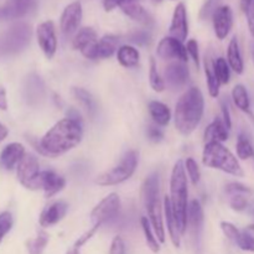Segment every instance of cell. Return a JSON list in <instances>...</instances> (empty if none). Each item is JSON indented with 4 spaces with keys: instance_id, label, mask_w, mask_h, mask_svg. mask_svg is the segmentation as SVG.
Instances as JSON below:
<instances>
[{
    "instance_id": "680465c9",
    "label": "cell",
    "mask_w": 254,
    "mask_h": 254,
    "mask_svg": "<svg viewBox=\"0 0 254 254\" xmlns=\"http://www.w3.org/2000/svg\"><path fill=\"white\" fill-rule=\"evenodd\" d=\"M251 2H252V0H241V9L246 12L247 11L248 6L251 5Z\"/></svg>"
},
{
    "instance_id": "9c48e42d",
    "label": "cell",
    "mask_w": 254,
    "mask_h": 254,
    "mask_svg": "<svg viewBox=\"0 0 254 254\" xmlns=\"http://www.w3.org/2000/svg\"><path fill=\"white\" fill-rule=\"evenodd\" d=\"M36 37L40 49L47 59H52L57 51V36L52 20L41 22L36 29Z\"/></svg>"
},
{
    "instance_id": "60d3db41",
    "label": "cell",
    "mask_w": 254,
    "mask_h": 254,
    "mask_svg": "<svg viewBox=\"0 0 254 254\" xmlns=\"http://www.w3.org/2000/svg\"><path fill=\"white\" fill-rule=\"evenodd\" d=\"M250 196L247 195H235L230 197V206L236 212H245L250 206Z\"/></svg>"
},
{
    "instance_id": "b9f144b4",
    "label": "cell",
    "mask_w": 254,
    "mask_h": 254,
    "mask_svg": "<svg viewBox=\"0 0 254 254\" xmlns=\"http://www.w3.org/2000/svg\"><path fill=\"white\" fill-rule=\"evenodd\" d=\"M225 192L231 197V196H235V195L251 196L252 195L253 191H252V189H250L248 186L243 185V184H241V183H230L226 185Z\"/></svg>"
},
{
    "instance_id": "c3c4849f",
    "label": "cell",
    "mask_w": 254,
    "mask_h": 254,
    "mask_svg": "<svg viewBox=\"0 0 254 254\" xmlns=\"http://www.w3.org/2000/svg\"><path fill=\"white\" fill-rule=\"evenodd\" d=\"M221 0H207V1L203 4L202 9L200 11V17L201 19H207L208 16L213 14L216 9L218 7V4H220Z\"/></svg>"
},
{
    "instance_id": "6da1fadb",
    "label": "cell",
    "mask_w": 254,
    "mask_h": 254,
    "mask_svg": "<svg viewBox=\"0 0 254 254\" xmlns=\"http://www.w3.org/2000/svg\"><path fill=\"white\" fill-rule=\"evenodd\" d=\"M82 138L83 126L68 118H64L42 136L36 149L44 155L56 158L76 148L82 141Z\"/></svg>"
},
{
    "instance_id": "8992f818",
    "label": "cell",
    "mask_w": 254,
    "mask_h": 254,
    "mask_svg": "<svg viewBox=\"0 0 254 254\" xmlns=\"http://www.w3.org/2000/svg\"><path fill=\"white\" fill-rule=\"evenodd\" d=\"M31 40V27L25 22L12 25L2 37L0 49L4 54H19L27 47Z\"/></svg>"
},
{
    "instance_id": "603a6c76",
    "label": "cell",
    "mask_w": 254,
    "mask_h": 254,
    "mask_svg": "<svg viewBox=\"0 0 254 254\" xmlns=\"http://www.w3.org/2000/svg\"><path fill=\"white\" fill-rule=\"evenodd\" d=\"M164 213H165L166 225H168V232H169V236H170L171 242H173V245L175 246L176 248H179L180 247L183 232H181L179 221L178 218H176L175 213H174L173 207H171V202L169 196H165V198H164Z\"/></svg>"
},
{
    "instance_id": "8fae6325",
    "label": "cell",
    "mask_w": 254,
    "mask_h": 254,
    "mask_svg": "<svg viewBox=\"0 0 254 254\" xmlns=\"http://www.w3.org/2000/svg\"><path fill=\"white\" fill-rule=\"evenodd\" d=\"M156 54L160 59L169 60V61H180L186 64L188 62V51L186 46L179 40L174 37H164L158 45Z\"/></svg>"
},
{
    "instance_id": "bcb514c9",
    "label": "cell",
    "mask_w": 254,
    "mask_h": 254,
    "mask_svg": "<svg viewBox=\"0 0 254 254\" xmlns=\"http://www.w3.org/2000/svg\"><path fill=\"white\" fill-rule=\"evenodd\" d=\"M186 51H188V54L190 55V57L198 68V66H200V52H198L197 41L196 40H189L188 44H186Z\"/></svg>"
},
{
    "instance_id": "7402d4cb",
    "label": "cell",
    "mask_w": 254,
    "mask_h": 254,
    "mask_svg": "<svg viewBox=\"0 0 254 254\" xmlns=\"http://www.w3.org/2000/svg\"><path fill=\"white\" fill-rule=\"evenodd\" d=\"M145 210L148 212V218L150 221V225L153 227L156 238L160 243H165V227H164L163 208H161L160 201H153L145 206Z\"/></svg>"
},
{
    "instance_id": "d6a6232c",
    "label": "cell",
    "mask_w": 254,
    "mask_h": 254,
    "mask_svg": "<svg viewBox=\"0 0 254 254\" xmlns=\"http://www.w3.org/2000/svg\"><path fill=\"white\" fill-rule=\"evenodd\" d=\"M232 99L236 107L245 113H251V99L247 88L243 84H236L232 89Z\"/></svg>"
},
{
    "instance_id": "52a82bcc",
    "label": "cell",
    "mask_w": 254,
    "mask_h": 254,
    "mask_svg": "<svg viewBox=\"0 0 254 254\" xmlns=\"http://www.w3.org/2000/svg\"><path fill=\"white\" fill-rule=\"evenodd\" d=\"M40 163L39 159L32 154L26 153L16 168L17 180L24 188L29 190H40Z\"/></svg>"
},
{
    "instance_id": "f5cc1de1",
    "label": "cell",
    "mask_w": 254,
    "mask_h": 254,
    "mask_svg": "<svg viewBox=\"0 0 254 254\" xmlns=\"http://www.w3.org/2000/svg\"><path fill=\"white\" fill-rule=\"evenodd\" d=\"M128 0H103V7L106 11H112L116 7H121Z\"/></svg>"
},
{
    "instance_id": "be15d7a7",
    "label": "cell",
    "mask_w": 254,
    "mask_h": 254,
    "mask_svg": "<svg viewBox=\"0 0 254 254\" xmlns=\"http://www.w3.org/2000/svg\"><path fill=\"white\" fill-rule=\"evenodd\" d=\"M156 1H160V0H156Z\"/></svg>"
},
{
    "instance_id": "f546056e",
    "label": "cell",
    "mask_w": 254,
    "mask_h": 254,
    "mask_svg": "<svg viewBox=\"0 0 254 254\" xmlns=\"http://www.w3.org/2000/svg\"><path fill=\"white\" fill-rule=\"evenodd\" d=\"M141 200L144 206L149 205L153 201L159 200V175L158 174H151L144 181L141 186Z\"/></svg>"
},
{
    "instance_id": "44dd1931",
    "label": "cell",
    "mask_w": 254,
    "mask_h": 254,
    "mask_svg": "<svg viewBox=\"0 0 254 254\" xmlns=\"http://www.w3.org/2000/svg\"><path fill=\"white\" fill-rule=\"evenodd\" d=\"M26 151L22 144L20 143H11L7 144L0 153V166L4 170L11 171L15 168H17L21 159L24 158Z\"/></svg>"
},
{
    "instance_id": "f907efd6",
    "label": "cell",
    "mask_w": 254,
    "mask_h": 254,
    "mask_svg": "<svg viewBox=\"0 0 254 254\" xmlns=\"http://www.w3.org/2000/svg\"><path fill=\"white\" fill-rule=\"evenodd\" d=\"M146 136H148L149 140L153 141V143H159V141L163 140L164 133L163 130L159 128V126L155 124V126H149L148 128H146Z\"/></svg>"
},
{
    "instance_id": "5b68a950",
    "label": "cell",
    "mask_w": 254,
    "mask_h": 254,
    "mask_svg": "<svg viewBox=\"0 0 254 254\" xmlns=\"http://www.w3.org/2000/svg\"><path fill=\"white\" fill-rule=\"evenodd\" d=\"M136 166H138V153L135 150L128 151L118 165L97 176L96 184L99 186L119 185L133 176Z\"/></svg>"
},
{
    "instance_id": "2e32d148",
    "label": "cell",
    "mask_w": 254,
    "mask_h": 254,
    "mask_svg": "<svg viewBox=\"0 0 254 254\" xmlns=\"http://www.w3.org/2000/svg\"><path fill=\"white\" fill-rule=\"evenodd\" d=\"M36 6V0H7L0 7V19L14 20L26 16Z\"/></svg>"
},
{
    "instance_id": "7a4b0ae2",
    "label": "cell",
    "mask_w": 254,
    "mask_h": 254,
    "mask_svg": "<svg viewBox=\"0 0 254 254\" xmlns=\"http://www.w3.org/2000/svg\"><path fill=\"white\" fill-rule=\"evenodd\" d=\"M203 112H205V98L202 92L197 87H191L176 103L175 114H174L176 129L183 135H190L200 124Z\"/></svg>"
},
{
    "instance_id": "484cf974",
    "label": "cell",
    "mask_w": 254,
    "mask_h": 254,
    "mask_svg": "<svg viewBox=\"0 0 254 254\" xmlns=\"http://www.w3.org/2000/svg\"><path fill=\"white\" fill-rule=\"evenodd\" d=\"M230 129L226 127L225 122L222 118H215V121L206 128L205 130V143H223L228 139L230 134H228Z\"/></svg>"
},
{
    "instance_id": "94428289",
    "label": "cell",
    "mask_w": 254,
    "mask_h": 254,
    "mask_svg": "<svg viewBox=\"0 0 254 254\" xmlns=\"http://www.w3.org/2000/svg\"><path fill=\"white\" fill-rule=\"evenodd\" d=\"M66 254H81V252H79V250H78V248H76V247H72V248H69L68 251H67Z\"/></svg>"
},
{
    "instance_id": "3957f363",
    "label": "cell",
    "mask_w": 254,
    "mask_h": 254,
    "mask_svg": "<svg viewBox=\"0 0 254 254\" xmlns=\"http://www.w3.org/2000/svg\"><path fill=\"white\" fill-rule=\"evenodd\" d=\"M189 186L186 176L185 164L179 160L175 164L170 179V202L174 213L180 225L183 236L188 230V210H189Z\"/></svg>"
},
{
    "instance_id": "ac0fdd59",
    "label": "cell",
    "mask_w": 254,
    "mask_h": 254,
    "mask_svg": "<svg viewBox=\"0 0 254 254\" xmlns=\"http://www.w3.org/2000/svg\"><path fill=\"white\" fill-rule=\"evenodd\" d=\"M170 36L174 39L179 40V41L184 42L188 39L189 35V22H188V11H186L185 4L180 2L176 5L175 10L173 14V20H171L170 29Z\"/></svg>"
},
{
    "instance_id": "74e56055",
    "label": "cell",
    "mask_w": 254,
    "mask_h": 254,
    "mask_svg": "<svg viewBox=\"0 0 254 254\" xmlns=\"http://www.w3.org/2000/svg\"><path fill=\"white\" fill-rule=\"evenodd\" d=\"M149 82H150L151 88L155 92H163L165 89V82H164V78H161L160 74H159L158 68H156L155 60H150V72H149Z\"/></svg>"
},
{
    "instance_id": "d590c367",
    "label": "cell",
    "mask_w": 254,
    "mask_h": 254,
    "mask_svg": "<svg viewBox=\"0 0 254 254\" xmlns=\"http://www.w3.org/2000/svg\"><path fill=\"white\" fill-rule=\"evenodd\" d=\"M50 237L45 231H39L37 232V236L32 240L27 241L26 247H27V252L29 254H42L44 253L45 248L47 247L49 245Z\"/></svg>"
},
{
    "instance_id": "30bf717a",
    "label": "cell",
    "mask_w": 254,
    "mask_h": 254,
    "mask_svg": "<svg viewBox=\"0 0 254 254\" xmlns=\"http://www.w3.org/2000/svg\"><path fill=\"white\" fill-rule=\"evenodd\" d=\"M82 16H83V10L79 1H73L67 5L64 9L60 19V27L64 36H71L76 34L81 25Z\"/></svg>"
},
{
    "instance_id": "6f0895ef",
    "label": "cell",
    "mask_w": 254,
    "mask_h": 254,
    "mask_svg": "<svg viewBox=\"0 0 254 254\" xmlns=\"http://www.w3.org/2000/svg\"><path fill=\"white\" fill-rule=\"evenodd\" d=\"M246 212H247L248 215L251 216V217L254 218V198H253V200H251L250 206H248V208H247V211H246Z\"/></svg>"
},
{
    "instance_id": "7dc6e473",
    "label": "cell",
    "mask_w": 254,
    "mask_h": 254,
    "mask_svg": "<svg viewBox=\"0 0 254 254\" xmlns=\"http://www.w3.org/2000/svg\"><path fill=\"white\" fill-rule=\"evenodd\" d=\"M99 227H101V225H93V227L91 228V230H88L87 232H84L83 235L81 236V237H78V240L74 242L73 247L78 248V250H81V247H83L84 245H86L87 242H88L89 240H91L92 237H93L94 235L97 233V231L99 230Z\"/></svg>"
},
{
    "instance_id": "4fadbf2b",
    "label": "cell",
    "mask_w": 254,
    "mask_h": 254,
    "mask_svg": "<svg viewBox=\"0 0 254 254\" xmlns=\"http://www.w3.org/2000/svg\"><path fill=\"white\" fill-rule=\"evenodd\" d=\"M119 39L114 35H104L89 50H87L83 56L88 60H106L113 56L118 51Z\"/></svg>"
},
{
    "instance_id": "277c9868",
    "label": "cell",
    "mask_w": 254,
    "mask_h": 254,
    "mask_svg": "<svg viewBox=\"0 0 254 254\" xmlns=\"http://www.w3.org/2000/svg\"><path fill=\"white\" fill-rule=\"evenodd\" d=\"M202 163L207 168L221 170L236 178H243L245 171L238 159L222 143H207L202 151Z\"/></svg>"
},
{
    "instance_id": "11a10c76",
    "label": "cell",
    "mask_w": 254,
    "mask_h": 254,
    "mask_svg": "<svg viewBox=\"0 0 254 254\" xmlns=\"http://www.w3.org/2000/svg\"><path fill=\"white\" fill-rule=\"evenodd\" d=\"M0 109H1V111H6L7 109L6 91H5V88L1 84H0Z\"/></svg>"
},
{
    "instance_id": "7bdbcfd3",
    "label": "cell",
    "mask_w": 254,
    "mask_h": 254,
    "mask_svg": "<svg viewBox=\"0 0 254 254\" xmlns=\"http://www.w3.org/2000/svg\"><path fill=\"white\" fill-rule=\"evenodd\" d=\"M240 250L245 251V252H251L254 253V238L252 236H250L248 233H246L245 231H241V235L238 237V240L235 243Z\"/></svg>"
},
{
    "instance_id": "ab89813d",
    "label": "cell",
    "mask_w": 254,
    "mask_h": 254,
    "mask_svg": "<svg viewBox=\"0 0 254 254\" xmlns=\"http://www.w3.org/2000/svg\"><path fill=\"white\" fill-rule=\"evenodd\" d=\"M184 164H185V170L188 171V175L190 178L191 183L193 185H197L201 179V171L198 164L192 158H188Z\"/></svg>"
},
{
    "instance_id": "836d02e7",
    "label": "cell",
    "mask_w": 254,
    "mask_h": 254,
    "mask_svg": "<svg viewBox=\"0 0 254 254\" xmlns=\"http://www.w3.org/2000/svg\"><path fill=\"white\" fill-rule=\"evenodd\" d=\"M236 150H237V156L241 160H248V159L254 158V146L251 141V138L245 131H241L238 134Z\"/></svg>"
},
{
    "instance_id": "6125c7cd",
    "label": "cell",
    "mask_w": 254,
    "mask_h": 254,
    "mask_svg": "<svg viewBox=\"0 0 254 254\" xmlns=\"http://www.w3.org/2000/svg\"><path fill=\"white\" fill-rule=\"evenodd\" d=\"M251 55H252V61L254 64V39L252 40V42H251Z\"/></svg>"
},
{
    "instance_id": "1f68e13d",
    "label": "cell",
    "mask_w": 254,
    "mask_h": 254,
    "mask_svg": "<svg viewBox=\"0 0 254 254\" xmlns=\"http://www.w3.org/2000/svg\"><path fill=\"white\" fill-rule=\"evenodd\" d=\"M72 93H73L74 98L84 107V109L87 111L88 116L91 118H94L97 113V104L94 98L92 97V94L89 93L88 91H86L84 88H81V87H74L72 89Z\"/></svg>"
},
{
    "instance_id": "91938a15",
    "label": "cell",
    "mask_w": 254,
    "mask_h": 254,
    "mask_svg": "<svg viewBox=\"0 0 254 254\" xmlns=\"http://www.w3.org/2000/svg\"><path fill=\"white\" fill-rule=\"evenodd\" d=\"M243 231H245L246 233H248L250 236H252V237L254 238V222L251 223V225H248Z\"/></svg>"
},
{
    "instance_id": "db71d44e",
    "label": "cell",
    "mask_w": 254,
    "mask_h": 254,
    "mask_svg": "<svg viewBox=\"0 0 254 254\" xmlns=\"http://www.w3.org/2000/svg\"><path fill=\"white\" fill-rule=\"evenodd\" d=\"M66 118L71 119V121H73V122H76V123L82 124V126H83V122H82L81 114L78 113V111H77V109L69 108L68 111L66 112Z\"/></svg>"
},
{
    "instance_id": "7c38bea8",
    "label": "cell",
    "mask_w": 254,
    "mask_h": 254,
    "mask_svg": "<svg viewBox=\"0 0 254 254\" xmlns=\"http://www.w3.org/2000/svg\"><path fill=\"white\" fill-rule=\"evenodd\" d=\"M189 68L186 64L180 61H173L165 67L164 71V82L173 91H179L186 86L189 82Z\"/></svg>"
},
{
    "instance_id": "681fc988",
    "label": "cell",
    "mask_w": 254,
    "mask_h": 254,
    "mask_svg": "<svg viewBox=\"0 0 254 254\" xmlns=\"http://www.w3.org/2000/svg\"><path fill=\"white\" fill-rule=\"evenodd\" d=\"M109 254H127L126 242L121 236H117L113 238L111 248H109Z\"/></svg>"
},
{
    "instance_id": "cb8c5ba5",
    "label": "cell",
    "mask_w": 254,
    "mask_h": 254,
    "mask_svg": "<svg viewBox=\"0 0 254 254\" xmlns=\"http://www.w3.org/2000/svg\"><path fill=\"white\" fill-rule=\"evenodd\" d=\"M121 9L127 16H129L139 24L145 25V26H151L154 24L153 16L136 0H128L122 5Z\"/></svg>"
},
{
    "instance_id": "e7e4bbea",
    "label": "cell",
    "mask_w": 254,
    "mask_h": 254,
    "mask_svg": "<svg viewBox=\"0 0 254 254\" xmlns=\"http://www.w3.org/2000/svg\"><path fill=\"white\" fill-rule=\"evenodd\" d=\"M253 159H254V158H253Z\"/></svg>"
},
{
    "instance_id": "4316f807",
    "label": "cell",
    "mask_w": 254,
    "mask_h": 254,
    "mask_svg": "<svg viewBox=\"0 0 254 254\" xmlns=\"http://www.w3.org/2000/svg\"><path fill=\"white\" fill-rule=\"evenodd\" d=\"M227 62L231 69L237 74H242L245 72V62H243L242 54L240 50L237 37H232L227 49Z\"/></svg>"
},
{
    "instance_id": "ee69618b",
    "label": "cell",
    "mask_w": 254,
    "mask_h": 254,
    "mask_svg": "<svg viewBox=\"0 0 254 254\" xmlns=\"http://www.w3.org/2000/svg\"><path fill=\"white\" fill-rule=\"evenodd\" d=\"M128 39L129 41H131L133 44L144 46V45H148L149 42H150L151 36L148 31H144V30H136V31H133L131 34H129Z\"/></svg>"
},
{
    "instance_id": "e575fe53",
    "label": "cell",
    "mask_w": 254,
    "mask_h": 254,
    "mask_svg": "<svg viewBox=\"0 0 254 254\" xmlns=\"http://www.w3.org/2000/svg\"><path fill=\"white\" fill-rule=\"evenodd\" d=\"M140 225H141V228H143L144 237H145L148 248L153 253H159V251H160V245H159L158 238H156L155 233H154L153 227H151L149 218L148 217H141Z\"/></svg>"
},
{
    "instance_id": "ffe728a7",
    "label": "cell",
    "mask_w": 254,
    "mask_h": 254,
    "mask_svg": "<svg viewBox=\"0 0 254 254\" xmlns=\"http://www.w3.org/2000/svg\"><path fill=\"white\" fill-rule=\"evenodd\" d=\"M67 210H68V205L64 201H56L51 203L45 207L40 215V226L42 228H49L57 225L66 216Z\"/></svg>"
},
{
    "instance_id": "f1b7e54d",
    "label": "cell",
    "mask_w": 254,
    "mask_h": 254,
    "mask_svg": "<svg viewBox=\"0 0 254 254\" xmlns=\"http://www.w3.org/2000/svg\"><path fill=\"white\" fill-rule=\"evenodd\" d=\"M117 60L126 68H135L139 64L140 54L138 49L130 45H123L117 51Z\"/></svg>"
},
{
    "instance_id": "4dcf8cb0",
    "label": "cell",
    "mask_w": 254,
    "mask_h": 254,
    "mask_svg": "<svg viewBox=\"0 0 254 254\" xmlns=\"http://www.w3.org/2000/svg\"><path fill=\"white\" fill-rule=\"evenodd\" d=\"M205 73H206V82H207L208 93H210L211 97L216 98V97H218V94H220L221 83L215 73V68H213V60L211 56H206Z\"/></svg>"
},
{
    "instance_id": "e0dca14e",
    "label": "cell",
    "mask_w": 254,
    "mask_h": 254,
    "mask_svg": "<svg viewBox=\"0 0 254 254\" xmlns=\"http://www.w3.org/2000/svg\"><path fill=\"white\" fill-rule=\"evenodd\" d=\"M24 98L30 106H37L45 97V83L41 77L36 73H31L24 82Z\"/></svg>"
},
{
    "instance_id": "f35d334b",
    "label": "cell",
    "mask_w": 254,
    "mask_h": 254,
    "mask_svg": "<svg viewBox=\"0 0 254 254\" xmlns=\"http://www.w3.org/2000/svg\"><path fill=\"white\" fill-rule=\"evenodd\" d=\"M14 225V217L9 211H4L0 213V243L5 238V236L10 232Z\"/></svg>"
},
{
    "instance_id": "5bb4252c",
    "label": "cell",
    "mask_w": 254,
    "mask_h": 254,
    "mask_svg": "<svg viewBox=\"0 0 254 254\" xmlns=\"http://www.w3.org/2000/svg\"><path fill=\"white\" fill-rule=\"evenodd\" d=\"M212 22L215 35L218 40H225L233 26V12L228 5H221L213 11Z\"/></svg>"
},
{
    "instance_id": "d4e9b609",
    "label": "cell",
    "mask_w": 254,
    "mask_h": 254,
    "mask_svg": "<svg viewBox=\"0 0 254 254\" xmlns=\"http://www.w3.org/2000/svg\"><path fill=\"white\" fill-rule=\"evenodd\" d=\"M98 41L97 39V32L92 27H82L74 34L73 40H72V46L74 50H78L82 55L91 49L96 42Z\"/></svg>"
},
{
    "instance_id": "f6af8a7d",
    "label": "cell",
    "mask_w": 254,
    "mask_h": 254,
    "mask_svg": "<svg viewBox=\"0 0 254 254\" xmlns=\"http://www.w3.org/2000/svg\"><path fill=\"white\" fill-rule=\"evenodd\" d=\"M221 230H222L223 235L228 238L230 241H232L233 243H236V241L238 240L241 235V231L236 227L233 223L227 222V221H223L221 222Z\"/></svg>"
},
{
    "instance_id": "9f6ffc18",
    "label": "cell",
    "mask_w": 254,
    "mask_h": 254,
    "mask_svg": "<svg viewBox=\"0 0 254 254\" xmlns=\"http://www.w3.org/2000/svg\"><path fill=\"white\" fill-rule=\"evenodd\" d=\"M7 134H9V130H7L6 127H5L2 123H0V143L6 139Z\"/></svg>"
},
{
    "instance_id": "d6986e66",
    "label": "cell",
    "mask_w": 254,
    "mask_h": 254,
    "mask_svg": "<svg viewBox=\"0 0 254 254\" xmlns=\"http://www.w3.org/2000/svg\"><path fill=\"white\" fill-rule=\"evenodd\" d=\"M40 190L44 191L47 198L54 197L59 192H61L66 186V180L61 175L56 174L52 170L41 171L39 178Z\"/></svg>"
},
{
    "instance_id": "ba28073f",
    "label": "cell",
    "mask_w": 254,
    "mask_h": 254,
    "mask_svg": "<svg viewBox=\"0 0 254 254\" xmlns=\"http://www.w3.org/2000/svg\"><path fill=\"white\" fill-rule=\"evenodd\" d=\"M121 198L116 192L106 196L91 212V221L93 225L102 226L116 218L121 210Z\"/></svg>"
},
{
    "instance_id": "83f0119b",
    "label": "cell",
    "mask_w": 254,
    "mask_h": 254,
    "mask_svg": "<svg viewBox=\"0 0 254 254\" xmlns=\"http://www.w3.org/2000/svg\"><path fill=\"white\" fill-rule=\"evenodd\" d=\"M149 113L154 123L159 127H165L171 121V112L166 104L159 101H151L148 106Z\"/></svg>"
},
{
    "instance_id": "816d5d0a",
    "label": "cell",
    "mask_w": 254,
    "mask_h": 254,
    "mask_svg": "<svg viewBox=\"0 0 254 254\" xmlns=\"http://www.w3.org/2000/svg\"><path fill=\"white\" fill-rule=\"evenodd\" d=\"M221 111H222V119L225 122L226 127L228 129L232 128V119H231V113H230V106H228V101L226 98L221 99Z\"/></svg>"
},
{
    "instance_id": "9a60e30c",
    "label": "cell",
    "mask_w": 254,
    "mask_h": 254,
    "mask_svg": "<svg viewBox=\"0 0 254 254\" xmlns=\"http://www.w3.org/2000/svg\"><path fill=\"white\" fill-rule=\"evenodd\" d=\"M188 228L191 238L196 246L200 245L203 231V208L200 201L192 200L189 203L188 210Z\"/></svg>"
},
{
    "instance_id": "8d00e7d4",
    "label": "cell",
    "mask_w": 254,
    "mask_h": 254,
    "mask_svg": "<svg viewBox=\"0 0 254 254\" xmlns=\"http://www.w3.org/2000/svg\"><path fill=\"white\" fill-rule=\"evenodd\" d=\"M213 68L221 84H228L231 81V67L227 60L223 57H218L213 61Z\"/></svg>"
}]
</instances>
